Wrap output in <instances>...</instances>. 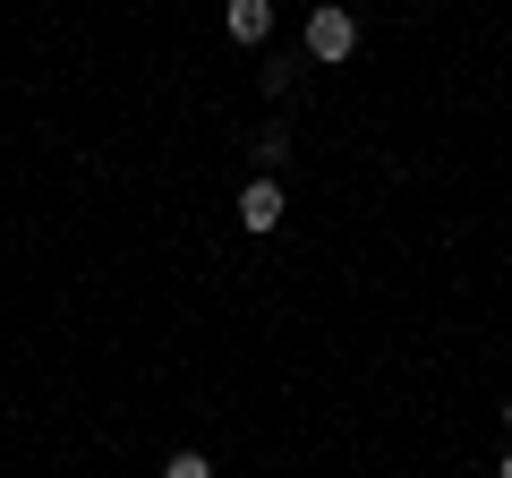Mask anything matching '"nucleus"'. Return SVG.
<instances>
[{
  "label": "nucleus",
  "mask_w": 512,
  "mask_h": 478,
  "mask_svg": "<svg viewBox=\"0 0 512 478\" xmlns=\"http://www.w3.org/2000/svg\"><path fill=\"white\" fill-rule=\"evenodd\" d=\"M239 222H248V231H274V222H282V188L274 180H248V188H239Z\"/></svg>",
  "instance_id": "f03ea898"
},
{
  "label": "nucleus",
  "mask_w": 512,
  "mask_h": 478,
  "mask_svg": "<svg viewBox=\"0 0 512 478\" xmlns=\"http://www.w3.org/2000/svg\"><path fill=\"white\" fill-rule=\"evenodd\" d=\"M350 52H359V26H350L342 9H325V0H316V18H308V60H325V69H342Z\"/></svg>",
  "instance_id": "f257e3e1"
},
{
  "label": "nucleus",
  "mask_w": 512,
  "mask_h": 478,
  "mask_svg": "<svg viewBox=\"0 0 512 478\" xmlns=\"http://www.w3.org/2000/svg\"><path fill=\"white\" fill-rule=\"evenodd\" d=\"M495 478H512V461H504V470H495Z\"/></svg>",
  "instance_id": "423d86ee"
},
{
  "label": "nucleus",
  "mask_w": 512,
  "mask_h": 478,
  "mask_svg": "<svg viewBox=\"0 0 512 478\" xmlns=\"http://www.w3.org/2000/svg\"><path fill=\"white\" fill-rule=\"evenodd\" d=\"M222 26H231L239 43H265V35H274V0H231V9H222Z\"/></svg>",
  "instance_id": "7ed1b4c3"
},
{
  "label": "nucleus",
  "mask_w": 512,
  "mask_h": 478,
  "mask_svg": "<svg viewBox=\"0 0 512 478\" xmlns=\"http://www.w3.org/2000/svg\"><path fill=\"white\" fill-rule=\"evenodd\" d=\"M163 478H214V461H205V453H171Z\"/></svg>",
  "instance_id": "39448f33"
},
{
  "label": "nucleus",
  "mask_w": 512,
  "mask_h": 478,
  "mask_svg": "<svg viewBox=\"0 0 512 478\" xmlns=\"http://www.w3.org/2000/svg\"><path fill=\"white\" fill-rule=\"evenodd\" d=\"M282 154H291V137H282V129H256V180H265Z\"/></svg>",
  "instance_id": "20e7f679"
},
{
  "label": "nucleus",
  "mask_w": 512,
  "mask_h": 478,
  "mask_svg": "<svg viewBox=\"0 0 512 478\" xmlns=\"http://www.w3.org/2000/svg\"><path fill=\"white\" fill-rule=\"evenodd\" d=\"M504 427H512V402H504Z\"/></svg>",
  "instance_id": "0eeeda50"
}]
</instances>
